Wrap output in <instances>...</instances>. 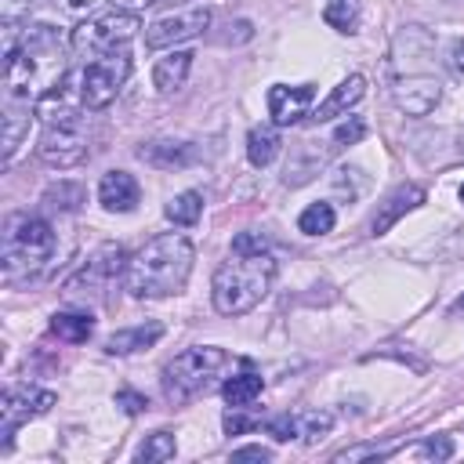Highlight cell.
<instances>
[{
  "label": "cell",
  "mask_w": 464,
  "mask_h": 464,
  "mask_svg": "<svg viewBox=\"0 0 464 464\" xmlns=\"http://www.w3.org/2000/svg\"><path fill=\"white\" fill-rule=\"evenodd\" d=\"M44 112V134H40V160L47 167H58V170H69L76 163H83L91 156V141H94V130H91V120L76 109H65L62 105V91L47 94L40 105Z\"/></svg>",
  "instance_id": "4"
},
{
  "label": "cell",
  "mask_w": 464,
  "mask_h": 464,
  "mask_svg": "<svg viewBox=\"0 0 464 464\" xmlns=\"http://www.w3.org/2000/svg\"><path fill=\"white\" fill-rule=\"evenodd\" d=\"M138 29H141L138 14L116 7V11H102V14H91V18L76 22L69 44H72V51H76L80 58H98V54H109V51L127 47V40H130Z\"/></svg>",
  "instance_id": "7"
},
{
  "label": "cell",
  "mask_w": 464,
  "mask_h": 464,
  "mask_svg": "<svg viewBox=\"0 0 464 464\" xmlns=\"http://www.w3.org/2000/svg\"><path fill=\"white\" fill-rule=\"evenodd\" d=\"M392 457V446H348L334 457V464H355V460H384Z\"/></svg>",
  "instance_id": "30"
},
{
  "label": "cell",
  "mask_w": 464,
  "mask_h": 464,
  "mask_svg": "<svg viewBox=\"0 0 464 464\" xmlns=\"http://www.w3.org/2000/svg\"><path fill=\"white\" fill-rule=\"evenodd\" d=\"M359 18H362L359 0H326V7H323V22L337 33H355Z\"/></svg>",
  "instance_id": "24"
},
{
  "label": "cell",
  "mask_w": 464,
  "mask_h": 464,
  "mask_svg": "<svg viewBox=\"0 0 464 464\" xmlns=\"http://www.w3.org/2000/svg\"><path fill=\"white\" fill-rule=\"evenodd\" d=\"M225 366V352L214 348V344H196V348H185L181 355H174L167 366H163V395L170 402H188L196 399L199 392L210 388V381L218 377V370Z\"/></svg>",
  "instance_id": "6"
},
{
  "label": "cell",
  "mask_w": 464,
  "mask_h": 464,
  "mask_svg": "<svg viewBox=\"0 0 464 464\" xmlns=\"http://www.w3.org/2000/svg\"><path fill=\"white\" fill-rule=\"evenodd\" d=\"M261 392H265V377L254 373V370H243V373H236V377H228L221 384V395H225V402L232 410H246Z\"/></svg>",
  "instance_id": "22"
},
{
  "label": "cell",
  "mask_w": 464,
  "mask_h": 464,
  "mask_svg": "<svg viewBox=\"0 0 464 464\" xmlns=\"http://www.w3.org/2000/svg\"><path fill=\"white\" fill-rule=\"evenodd\" d=\"M163 214H167V221H174V225H196L199 221V214H203V196L199 192H178V196H170V203L163 207Z\"/></svg>",
  "instance_id": "25"
},
{
  "label": "cell",
  "mask_w": 464,
  "mask_h": 464,
  "mask_svg": "<svg viewBox=\"0 0 464 464\" xmlns=\"http://www.w3.org/2000/svg\"><path fill=\"white\" fill-rule=\"evenodd\" d=\"M330 424H334V417H330V413H319V410L297 417V428H301V439H304V442H319V439L330 431Z\"/></svg>",
  "instance_id": "28"
},
{
  "label": "cell",
  "mask_w": 464,
  "mask_h": 464,
  "mask_svg": "<svg viewBox=\"0 0 464 464\" xmlns=\"http://www.w3.org/2000/svg\"><path fill=\"white\" fill-rule=\"evenodd\" d=\"M221 424H225V431H228V435H243V431H254V428H257V420H254V417H243V413H236V410H232V413H225V420H221Z\"/></svg>",
  "instance_id": "36"
},
{
  "label": "cell",
  "mask_w": 464,
  "mask_h": 464,
  "mask_svg": "<svg viewBox=\"0 0 464 464\" xmlns=\"http://www.w3.org/2000/svg\"><path fill=\"white\" fill-rule=\"evenodd\" d=\"M127 76H130V54H127V47L91 58L83 65V72H80V102L87 109H105L120 94V87L127 83Z\"/></svg>",
  "instance_id": "8"
},
{
  "label": "cell",
  "mask_w": 464,
  "mask_h": 464,
  "mask_svg": "<svg viewBox=\"0 0 464 464\" xmlns=\"http://www.w3.org/2000/svg\"><path fill=\"white\" fill-rule=\"evenodd\" d=\"M460 203H464V185H460Z\"/></svg>",
  "instance_id": "42"
},
{
  "label": "cell",
  "mask_w": 464,
  "mask_h": 464,
  "mask_svg": "<svg viewBox=\"0 0 464 464\" xmlns=\"http://www.w3.org/2000/svg\"><path fill=\"white\" fill-rule=\"evenodd\" d=\"M276 283V257L268 250H232L228 261L218 265L210 297L221 315H246L261 304V297Z\"/></svg>",
  "instance_id": "3"
},
{
  "label": "cell",
  "mask_w": 464,
  "mask_h": 464,
  "mask_svg": "<svg viewBox=\"0 0 464 464\" xmlns=\"http://www.w3.org/2000/svg\"><path fill=\"white\" fill-rule=\"evenodd\" d=\"M312 102H315L312 83H297V87L272 83L268 87V116L276 127H290V123H301L304 116H312Z\"/></svg>",
  "instance_id": "13"
},
{
  "label": "cell",
  "mask_w": 464,
  "mask_h": 464,
  "mask_svg": "<svg viewBox=\"0 0 464 464\" xmlns=\"http://www.w3.org/2000/svg\"><path fill=\"white\" fill-rule=\"evenodd\" d=\"M272 453L265 446H243V450H232V460H268Z\"/></svg>",
  "instance_id": "38"
},
{
  "label": "cell",
  "mask_w": 464,
  "mask_h": 464,
  "mask_svg": "<svg viewBox=\"0 0 464 464\" xmlns=\"http://www.w3.org/2000/svg\"><path fill=\"white\" fill-rule=\"evenodd\" d=\"M54 4H58L62 14H72V18H80V22L91 18L94 7H102V0H54Z\"/></svg>",
  "instance_id": "33"
},
{
  "label": "cell",
  "mask_w": 464,
  "mask_h": 464,
  "mask_svg": "<svg viewBox=\"0 0 464 464\" xmlns=\"http://www.w3.org/2000/svg\"><path fill=\"white\" fill-rule=\"evenodd\" d=\"M112 4H116V7H123V11H134V14H138L141 7H152L156 0H112Z\"/></svg>",
  "instance_id": "40"
},
{
  "label": "cell",
  "mask_w": 464,
  "mask_h": 464,
  "mask_svg": "<svg viewBox=\"0 0 464 464\" xmlns=\"http://www.w3.org/2000/svg\"><path fill=\"white\" fill-rule=\"evenodd\" d=\"M453 312H464V297H460V301H457V304H453Z\"/></svg>",
  "instance_id": "41"
},
{
  "label": "cell",
  "mask_w": 464,
  "mask_h": 464,
  "mask_svg": "<svg viewBox=\"0 0 464 464\" xmlns=\"http://www.w3.org/2000/svg\"><path fill=\"white\" fill-rule=\"evenodd\" d=\"M65 76V44L44 22L22 29L14 40V25H4V98L22 105H40L47 94L62 91Z\"/></svg>",
  "instance_id": "1"
},
{
  "label": "cell",
  "mask_w": 464,
  "mask_h": 464,
  "mask_svg": "<svg viewBox=\"0 0 464 464\" xmlns=\"http://www.w3.org/2000/svg\"><path fill=\"white\" fill-rule=\"evenodd\" d=\"M127 254H123V246H116V243H105V246H98L91 257H87V265L65 283V294L69 297H102L109 286H112V279L120 276V272H127Z\"/></svg>",
  "instance_id": "9"
},
{
  "label": "cell",
  "mask_w": 464,
  "mask_h": 464,
  "mask_svg": "<svg viewBox=\"0 0 464 464\" xmlns=\"http://www.w3.org/2000/svg\"><path fill=\"white\" fill-rule=\"evenodd\" d=\"M442 98V80L435 72H399L392 80V102L406 116H428Z\"/></svg>",
  "instance_id": "11"
},
{
  "label": "cell",
  "mask_w": 464,
  "mask_h": 464,
  "mask_svg": "<svg viewBox=\"0 0 464 464\" xmlns=\"http://www.w3.org/2000/svg\"><path fill=\"white\" fill-rule=\"evenodd\" d=\"M138 196H141V188H138V181H134L127 170H109V174H102V181H98V203H102L109 214H127V210H134V207H138Z\"/></svg>",
  "instance_id": "15"
},
{
  "label": "cell",
  "mask_w": 464,
  "mask_h": 464,
  "mask_svg": "<svg viewBox=\"0 0 464 464\" xmlns=\"http://www.w3.org/2000/svg\"><path fill=\"white\" fill-rule=\"evenodd\" d=\"M420 457H428V460H450V457H453V439H446V435L428 439V442L420 446Z\"/></svg>",
  "instance_id": "32"
},
{
  "label": "cell",
  "mask_w": 464,
  "mask_h": 464,
  "mask_svg": "<svg viewBox=\"0 0 464 464\" xmlns=\"http://www.w3.org/2000/svg\"><path fill=\"white\" fill-rule=\"evenodd\" d=\"M279 149H283V138H279L276 123L272 127L268 123L250 127V134H246V160H250V167H268L279 156Z\"/></svg>",
  "instance_id": "21"
},
{
  "label": "cell",
  "mask_w": 464,
  "mask_h": 464,
  "mask_svg": "<svg viewBox=\"0 0 464 464\" xmlns=\"http://www.w3.org/2000/svg\"><path fill=\"white\" fill-rule=\"evenodd\" d=\"M174 453H178L174 435H170V431H152V435L138 446L134 460H141V464H163V460H170Z\"/></svg>",
  "instance_id": "27"
},
{
  "label": "cell",
  "mask_w": 464,
  "mask_h": 464,
  "mask_svg": "<svg viewBox=\"0 0 464 464\" xmlns=\"http://www.w3.org/2000/svg\"><path fill=\"white\" fill-rule=\"evenodd\" d=\"M334 221H337L334 207L319 199V203H308V207L301 210V218H297V228H301L304 236H326V232L334 228Z\"/></svg>",
  "instance_id": "26"
},
{
  "label": "cell",
  "mask_w": 464,
  "mask_h": 464,
  "mask_svg": "<svg viewBox=\"0 0 464 464\" xmlns=\"http://www.w3.org/2000/svg\"><path fill=\"white\" fill-rule=\"evenodd\" d=\"M362 134H366V123H362L359 116H348V120L330 134V149L337 152V149H344V145H355Z\"/></svg>",
  "instance_id": "29"
},
{
  "label": "cell",
  "mask_w": 464,
  "mask_h": 464,
  "mask_svg": "<svg viewBox=\"0 0 464 464\" xmlns=\"http://www.w3.org/2000/svg\"><path fill=\"white\" fill-rule=\"evenodd\" d=\"M268 435L276 439V442H290V439H297L301 435V428H297V417H276V420H268Z\"/></svg>",
  "instance_id": "31"
},
{
  "label": "cell",
  "mask_w": 464,
  "mask_h": 464,
  "mask_svg": "<svg viewBox=\"0 0 464 464\" xmlns=\"http://www.w3.org/2000/svg\"><path fill=\"white\" fill-rule=\"evenodd\" d=\"M232 250H268V246H265V239L257 232H239L232 239Z\"/></svg>",
  "instance_id": "37"
},
{
  "label": "cell",
  "mask_w": 464,
  "mask_h": 464,
  "mask_svg": "<svg viewBox=\"0 0 464 464\" xmlns=\"http://www.w3.org/2000/svg\"><path fill=\"white\" fill-rule=\"evenodd\" d=\"M450 69L457 76H464V40H453L450 44Z\"/></svg>",
  "instance_id": "39"
},
{
  "label": "cell",
  "mask_w": 464,
  "mask_h": 464,
  "mask_svg": "<svg viewBox=\"0 0 464 464\" xmlns=\"http://www.w3.org/2000/svg\"><path fill=\"white\" fill-rule=\"evenodd\" d=\"M54 406V392H44V388H11L4 392V402H0V435H4V446L11 442V431L29 420V417H40Z\"/></svg>",
  "instance_id": "12"
},
{
  "label": "cell",
  "mask_w": 464,
  "mask_h": 464,
  "mask_svg": "<svg viewBox=\"0 0 464 464\" xmlns=\"http://www.w3.org/2000/svg\"><path fill=\"white\" fill-rule=\"evenodd\" d=\"M116 406H123V413H141V410H149V402H145V395H138V392H130V388H120L116 392Z\"/></svg>",
  "instance_id": "34"
},
{
  "label": "cell",
  "mask_w": 464,
  "mask_h": 464,
  "mask_svg": "<svg viewBox=\"0 0 464 464\" xmlns=\"http://www.w3.org/2000/svg\"><path fill=\"white\" fill-rule=\"evenodd\" d=\"M54 254V232L44 218L33 214H14L4 225V243H0V268L7 283H25L36 279Z\"/></svg>",
  "instance_id": "5"
},
{
  "label": "cell",
  "mask_w": 464,
  "mask_h": 464,
  "mask_svg": "<svg viewBox=\"0 0 464 464\" xmlns=\"http://www.w3.org/2000/svg\"><path fill=\"white\" fill-rule=\"evenodd\" d=\"M192 58H196L192 51H181V47L174 51V47H170V51L152 65V83H156V91H160V94H174V91L188 80Z\"/></svg>",
  "instance_id": "18"
},
{
  "label": "cell",
  "mask_w": 464,
  "mask_h": 464,
  "mask_svg": "<svg viewBox=\"0 0 464 464\" xmlns=\"http://www.w3.org/2000/svg\"><path fill=\"white\" fill-rule=\"evenodd\" d=\"M207 25H210V7H203V4L185 7V11H174V14H163L152 25H145V47L163 51V47L185 44V40L199 36Z\"/></svg>",
  "instance_id": "10"
},
{
  "label": "cell",
  "mask_w": 464,
  "mask_h": 464,
  "mask_svg": "<svg viewBox=\"0 0 464 464\" xmlns=\"http://www.w3.org/2000/svg\"><path fill=\"white\" fill-rule=\"evenodd\" d=\"M192 261L196 250L188 243V236L181 232H163L156 239H149L123 272V283L130 290V297L138 301H160V297H174L185 290L188 276H192Z\"/></svg>",
  "instance_id": "2"
},
{
  "label": "cell",
  "mask_w": 464,
  "mask_h": 464,
  "mask_svg": "<svg viewBox=\"0 0 464 464\" xmlns=\"http://www.w3.org/2000/svg\"><path fill=\"white\" fill-rule=\"evenodd\" d=\"M163 337V326L160 323H141V326H127V330H116L109 341H105V352L109 355H130V352H141V348H152L156 341Z\"/></svg>",
  "instance_id": "19"
},
{
  "label": "cell",
  "mask_w": 464,
  "mask_h": 464,
  "mask_svg": "<svg viewBox=\"0 0 464 464\" xmlns=\"http://www.w3.org/2000/svg\"><path fill=\"white\" fill-rule=\"evenodd\" d=\"M29 7H33V0H0V18H4V25H14Z\"/></svg>",
  "instance_id": "35"
},
{
  "label": "cell",
  "mask_w": 464,
  "mask_h": 464,
  "mask_svg": "<svg viewBox=\"0 0 464 464\" xmlns=\"http://www.w3.org/2000/svg\"><path fill=\"white\" fill-rule=\"evenodd\" d=\"M51 334L69 341V344H83L94 334V319H91V312H54L51 315Z\"/></svg>",
  "instance_id": "23"
},
{
  "label": "cell",
  "mask_w": 464,
  "mask_h": 464,
  "mask_svg": "<svg viewBox=\"0 0 464 464\" xmlns=\"http://www.w3.org/2000/svg\"><path fill=\"white\" fill-rule=\"evenodd\" d=\"M362 94H366V76H359V72H352V76H344L315 109H312V120L315 123H326V120H337V116H348V109L352 105H359L362 102Z\"/></svg>",
  "instance_id": "14"
},
{
  "label": "cell",
  "mask_w": 464,
  "mask_h": 464,
  "mask_svg": "<svg viewBox=\"0 0 464 464\" xmlns=\"http://www.w3.org/2000/svg\"><path fill=\"white\" fill-rule=\"evenodd\" d=\"M424 203V188L420 185H399L381 207H377V214H373V221H370V236H384L402 214H410L413 207H420Z\"/></svg>",
  "instance_id": "16"
},
{
  "label": "cell",
  "mask_w": 464,
  "mask_h": 464,
  "mask_svg": "<svg viewBox=\"0 0 464 464\" xmlns=\"http://www.w3.org/2000/svg\"><path fill=\"white\" fill-rule=\"evenodd\" d=\"M138 160L156 170H181L196 160V149L188 141H145L138 149Z\"/></svg>",
  "instance_id": "17"
},
{
  "label": "cell",
  "mask_w": 464,
  "mask_h": 464,
  "mask_svg": "<svg viewBox=\"0 0 464 464\" xmlns=\"http://www.w3.org/2000/svg\"><path fill=\"white\" fill-rule=\"evenodd\" d=\"M29 120H33V105L7 102V98H4V160H7V163H11V156L18 152L22 138L29 134Z\"/></svg>",
  "instance_id": "20"
}]
</instances>
